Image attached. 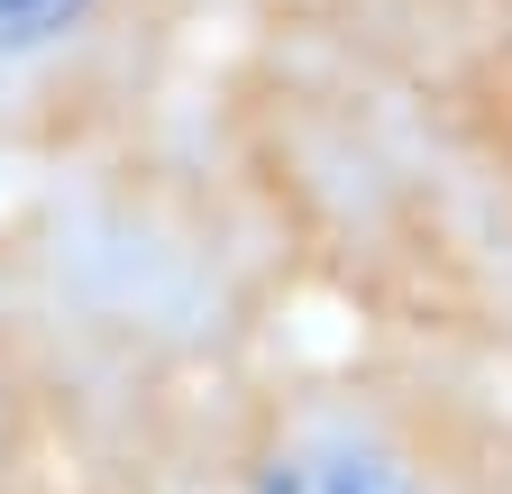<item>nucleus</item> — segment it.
I'll return each instance as SVG.
<instances>
[{
    "label": "nucleus",
    "mask_w": 512,
    "mask_h": 494,
    "mask_svg": "<svg viewBox=\"0 0 512 494\" xmlns=\"http://www.w3.org/2000/svg\"><path fill=\"white\" fill-rule=\"evenodd\" d=\"M110 0H0V74L55 65L83 28H101Z\"/></svg>",
    "instance_id": "obj_2"
},
{
    "label": "nucleus",
    "mask_w": 512,
    "mask_h": 494,
    "mask_svg": "<svg viewBox=\"0 0 512 494\" xmlns=\"http://www.w3.org/2000/svg\"><path fill=\"white\" fill-rule=\"evenodd\" d=\"M238 494H494V485L430 430V412L375 394H320L275 421V440L238 467Z\"/></svg>",
    "instance_id": "obj_1"
}]
</instances>
